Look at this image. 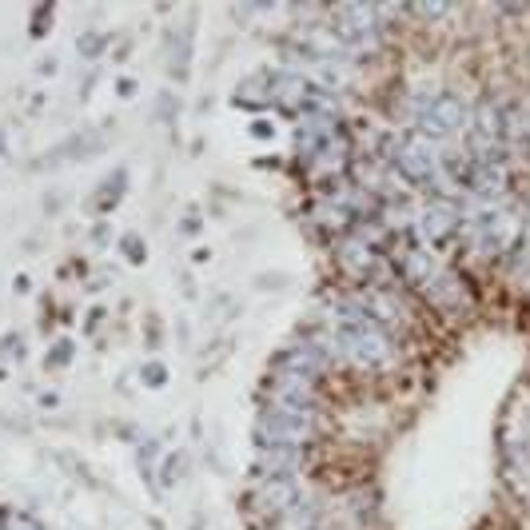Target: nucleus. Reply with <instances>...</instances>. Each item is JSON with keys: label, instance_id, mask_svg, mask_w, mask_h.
I'll use <instances>...</instances> for the list:
<instances>
[{"label": "nucleus", "instance_id": "1", "mask_svg": "<svg viewBox=\"0 0 530 530\" xmlns=\"http://www.w3.org/2000/svg\"><path fill=\"white\" fill-rule=\"evenodd\" d=\"M96 48H100V36H84L80 40V52H96Z\"/></svg>", "mask_w": 530, "mask_h": 530}]
</instances>
